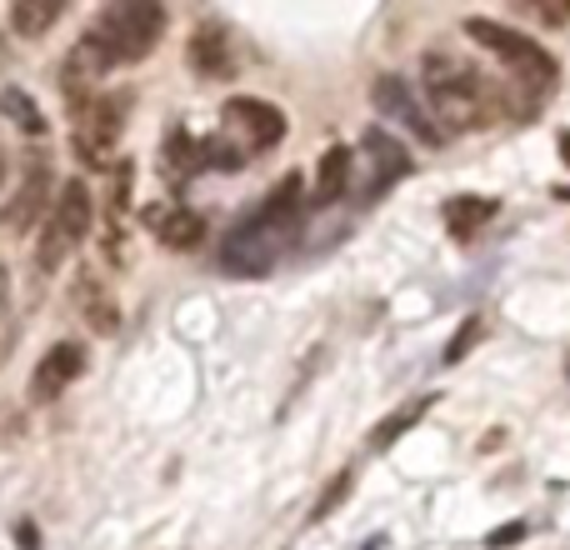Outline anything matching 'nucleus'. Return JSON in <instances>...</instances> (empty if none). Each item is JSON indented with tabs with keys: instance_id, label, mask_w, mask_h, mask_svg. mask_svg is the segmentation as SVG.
<instances>
[{
	"instance_id": "0eeeda50",
	"label": "nucleus",
	"mask_w": 570,
	"mask_h": 550,
	"mask_svg": "<svg viewBox=\"0 0 570 550\" xmlns=\"http://www.w3.org/2000/svg\"><path fill=\"white\" fill-rule=\"evenodd\" d=\"M371 100H375V110H381V120H401V126L411 130V136H421L425 146H441V140H445V130L435 126L431 110L415 100V90L405 86L401 76H381V80H375Z\"/></svg>"
},
{
	"instance_id": "ddd939ff",
	"label": "nucleus",
	"mask_w": 570,
	"mask_h": 550,
	"mask_svg": "<svg viewBox=\"0 0 570 550\" xmlns=\"http://www.w3.org/2000/svg\"><path fill=\"white\" fill-rule=\"evenodd\" d=\"M361 146H365V156H371V166H375L371 190H385V186H391V180L411 176V156H405V146L391 136V130L371 126V130H365V136H361Z\"/></svg>"
},
{
	"instance_id": "20e7f679",
	"label": "nucleus",
	"mask_w": 570,
	"mask_h": 550,
	"mask_svg": "<svg viewBox=\"0 0 570 550\" xmlns=\"http://www.w3.org/2000/svg\"><path fill=\"white\" fill-rule=\"evenodd\" d=\"M166 36V10L156 0H116L96 16V26L86 30V40L96 46V56L106 60V70L116 66H136Z\"/></svg>"
},
{
	"instance_id": "7ed1b4c3",
	"label": "nucleus",
	"mask_w": 570,
	"mask_h": 550,
	"mask_svg": "<svg viewBox=\"0 0 570 550\" xmlns=\"http://www.w3.org/2000/svg\"><path fill=\"white\" fill-rule=\"evenodd\" d=\"M465 36L475 40L481 50H491L501 66H511V86L521 90V116H531L546 96L556 90V56L541 46V40L521 36V30L501 26V20H485V16H471L465 20Z\"/></svg>"
},
{
	"instance_id": "f257e3e1",
	"label": "nucleus",
	"mask_w": 570,
	"mask_h": 550,
	"mask_svg": "<svg viewBox=\"0 0 570 550\" xmlns=\"http://www.w3.org/2000/svg\"><path fill=\"white\" fill-rule=\"evenodd\" d=\"M421 90L431 96V120H445L441 130H485L505 116V90L461 56H425Z\"/></svg>"
},
{
	"instance_id": "f3484780",
	"label": "nucleus",
	"mask_w": 570,
	"mask_h": 550,
	"mask_svg": "<svg viewBox=\"0 0 570 550\" xmlns=\"http://www.w3.org/2000/svg\"><path fill=\"white\" fill-rule=\"evenodd\" d=\"M495 210H501V206H495L491 196H455L451 206H445V226L465 240V236H475L485 220H495Z\"/></svg>"
},
{
	"instance_id": "423d86ee",
	"label": "nucleus",
	"mask_w": 570,
	"mask_h": 550,
	"mask_svg": "<svg viewBox=\"0 0 570 550\" xmlns=\"http://www.w3.org/2000/svg\"><path fill=\"white\" fill-rule=\"evenodd\" d=\"M126 116H130L126 90H96L90 100H80L76 106V156L86 160V166H110L120 136H126Z\"/></svg>"
},
{
	"instance_id": "4be33fe9",
	"label": "nucleus",
	"mask_w": 570,
	"mask_h": 550,
	"mask_svg": "<svg viewBox=\"0 0 570 550\" xmlns=\"http://www.w3.org/2000/svg\"><path fill=\"white\" fill-rule=\"evenodd\" d=\"M345 495H351V475H335V485L321 495V505L311 511V521H325V515H331V505H341Z\"/></svg>"
},
{
	"instance_id": "dca6fc26",
	"label": "nucleus",
	"mask_w": 570,
	"mask_h": 550,
	"mask_svg": "<svg viewBox=\"0 0 570 550\" xmlns=\"http://www.w3.org/2000/svg\"><path fill=\"white\" fill-rule=\"evenodd\" d=\"M76 305H80V311H86V321L96 325L100 335H110V331H116V325H120L116 301H110V295H106V285H100L96 275H80V281H76Z\"/></svg>"
},
{
	"instance_id": "9b49d317",
	"label": "nucleus",
	"mask_w": 570,
	"mask_h": 550,
	"mask_svg": "<svg viewBox=\"0 0 570 550\" xmlns=\"http://www.w3.org/2000/svg\"><path fill=\"white\" fill-rule=\"evenodd\" d=\"M146 226L156 230V240L166 251H196L206 240V216L186 206H150L146 210Z\"/></svg>"
},
{
	"instance_id": "1a4fd4ad",
	"label": "nucleus",
	"mask_w": 570,
	"mask_h": 550,
	"mask_svg": "<svg viewBox=\"0 0 570 550\" xmlns=\"http://www.w3.org/2000/svg\"><path fill=\"white\" fill-rule=\"evenodd\" d=\"M80 371H86V351H80L76 341H56L46 355H40L36 375H30V401H60V391H66L70 381H80Z\"/></svg>"
},
{
	"instance_id": "a878e982",
	"label": "nucleus",
	"mask_w": 570,
	"mask_h": 550,
	"mask_svg": "<svg viewBox=\"0 0 570 550\" xmlns=\"http://www.w3.org/2000/svg\"><path fill=\"white\" fill-rule=\"evenodd\" d=\"M0 180H6V160H0Z\"/></svg>"
},
{
	"instance_id": "b1692460",
	"label": "nucleus",
	"mask_w": 570,
	"mask_h": 550,
	"mask_svg": "<svg viewBox=\"0 0 570 550\" xmlns=\"http://www.w3.org/2000/svg\"><path fill=\"white\" fill-rule=\"evenodd\" d=\"M525 536V526H511V531H495V536H485V546H515Z\"/></svg>"
},
{
	"instance_id": "4468645a",
	"label": "nucleus",
	"mask_w": 570,
	"mask_h": 550,
	"mask_svg": "<svg viewBox=\"0 0 570 550\" xmlns=\"http://www.w3.org/2000/svg\"><path fill=\"white\" fill-rule=\"evenodd\" d=\"M351 170H355V156L345 146H331L321 156V170H315V190H311V206H335L351 186Z\"/></svg>"
},
{
	"instance_id": "aec40b11",
	"label": "nucleus",
	"mask_w": 570,
	"mask_h": 550,
	"mask_svg": "<svg viewBox=\"0 0 570 550\" xmlns=\"http://www.w3.org/2000/svg\"><path fill=\"white\" fill-rule=\"evenodd\" d=\"M160 160H166V176H190V170H196V140H190L186 126H176L166 136V150H160Z\"/></svg>"
},
{
	"instance_id": "6ab92c4d",
	"label": "nucleus",
	"mask_w": 570,
	"mask_h": 550,
	"mask_svg": "<svg viewBox=\"0 0 570 550\" xmlns=\"http://www.w3.org/2000/svg\"><path fill=\"white\" fill-rule=\"evenodd\" d=\"M0 110H6V116L16 120L26 136H46V116H40V106L26 96V90H16V86L0 90Z\"/></svg>"
},
{
	"instance_id": "6e6552de",
	"label": "nucleus",
	"mask_w": 570,
	"mask_h": 550,
	"mask_svg": "<svg viewBox=\"0 0 570 550\" xmlns=\"http://www.w3.org/2000/svg\"><path fill=\"white\" fill-rule=\"evenodd\" d=\"M226 120H230V130L246 136V156L250 150H271L285 140V110L271 106V100H261V96H230Z\"/></svg>"
},
{
	"instance_id": "a211bd4d",
	"label": "nucleus",
	"mask_w": 570,
	"mask_h": 550,
	"mask_svg": "<svg viewBox=\"0 0 570 550\" xmlns=\"http://www.w3.org/2000/svg\"><path fill=\"white\" fill-rule=\"evenodd\" d=\"M431 405H435V395H415V401H405L401 411H391V415H385V421L371 431V445H375V451H385V445H395L405 431H411L415 421H425V411H431Z\"/></svg>"
},
{
	"instance_id": "9d476101",
	"label": "nucleus",
	"mask_w": 570,
	"mask_h": 550,
	"mask_svg": "<svg viewBox=\"0 0 570 550\" xmlns=\"http://www.w3.org/2000/svg\"><path fill=\"white\" fill-rule=\"evenodd\" d=\"M186 56H190V70H196L200 80H226L230 70H236V46H230L226 26H216V20L196 26V36H190Z\"/></svg>"
},
{
	"instance_id": "f03ea898",
	"label": "nucleus",
	"mask_w": 570,
	"mask_h": 550,
	"mask_svg": "<svg viewBox=\"0 0 570 550\" xmlns=\"http://www.w3.org/2000/svg\"><path fill=\"white\" fill-rule=\"evenodd\" d=\"M295 226H301V176H285L276 190L266 196V206L236 226L220 246V271L240 275V281H261V275L276 271V261L291 246Z\"/></svg>"
},
{
	"instance_id": "f8f14e48",
	"label": "nucleus",
	"mask_w": 570,
	"mask_h": 550,
	"mask_svg": "<svg viewBox=\"0 0 570 550\" xmlns=\"http://www.w3.org/2000/svg\"><path fill=\"white\" fill-rule=\"evenodd\" d=\"M40 210H50V166L46 160H36V166L26 170V180H20L16 200H10V210H6V230H30L40 220Z\"/></svg>"
},
{
	"instance_id": "39448f33",
	"label": "nucleus",
	"mask_w": 570,
	"mask_h": 550,
	"mask_svg": "<svg viewBox=\"0 0 570 550\" xmlns=\"http://www.w3.org/2000/svg\"><path fill=\"white\" fill-rule=\"evenodd\" d=\"M90 220H96V200H90V186L86 180H66L56 190L46 210V226H40V240H36V271L56 275L70 256L80 251V240L90 236Z\"/></svg>"
},
{
	"instance_id": "5701e85b",
	"label": "nucleus",
	"mask_w": 570,
	"mask_h": 550,
	"mask_svg": "<svg viewBox=\"0 0 570 550\" xmlns=\"http://www.w3.org/2000/svg\"><path fill=\"white\" fill-rule=\"evenodd\" d=\"M535 16H541L546 26H566V20H570V6H535Z\"/></svg>"
},
{
	"instance_id": "393cba45",
	"label": "nucleus",
	"mask_w": 570,
	"mask_h": 550,
	"mask_svg": "<svg viewBox=\"0 0 570 550\" xmlns=\"http://www.w3.org/2000/svg\"><path fill=\"white\" fill-rule=\"evenodd\" d=\"M6 295H10V275L0 271V305H6Z\"/></svg>"
},
{
	"instance_id": "412c9836",
	"label": "nucleus",
	"mask_w": 570,
	"mask_h": 550,
	"mask_svg": "<svg viewBox=\"0 0 570 550\" xmlns=\"http://www.w3.org/2000/svg\"><path fill=\"white\" fill-rule=\"evenodd\" d=\"M475 341H485V315H471L465 321V331L455 335L451 345H445V365H455V361H465V355L475 351Z\"/></svg>"
},
{
	"instance_id": "2eb2a0df",
	"label": "nucleus",
	"mask_w": 570,
	"mask_h": 550,
	"mask_svg": "<svg viewBox=\"0 0 570 550\" xmlns=\"http://www.w3.org/2000/svg\"><path fill=\"white\" fill-rule=\"evenodd\" d=\"M60 16H66V0H16V6H10V30L36 40V36H46Z\"/></svg>"
}]
</instances>
